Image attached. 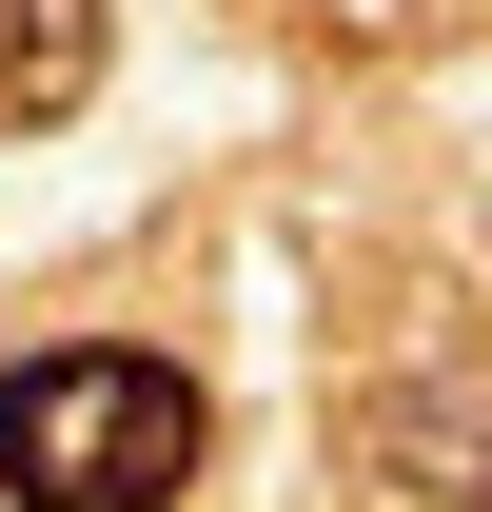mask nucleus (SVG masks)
Segmentation results:
<instances>
[{"instance_id": "f257e3e1", "label": "nucleus", "mask_w": 492, "mask_h": 512, "mask_svg": "<svg viewBox=\"0 0 492 512\" xmlns=\"http://www.w3.org/2000/svg\"><path fill=\"white\" fill-rule=\"evenodd\" d=\"M197 453H217V394L178 355L79 335V355H20L0 375V512H178Z\"/></svg>"}, {"instance_id": "f03ea898", "label": "nucleus", "mask_w": 492, "mask_h": 512, "mask_svg": "<svg viewBox=\"0 0 492 512\" xmlns=\"http://www.w3.org/2000/svg\"><path fill=\"white\" fill-rule=\"evenodd\" d=\"M99 60H119L99 0H0V138H60L79 99H99Z\"/></svg>"}]
</instances>
